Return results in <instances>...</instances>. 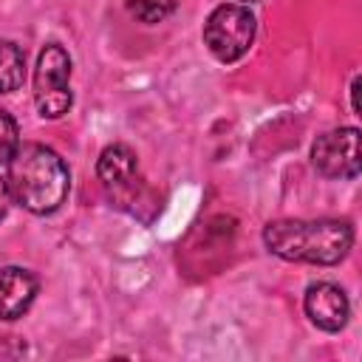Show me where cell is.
<instances>
[{"label": "cell", "mask_w": 362, "mask_h": 362, "mask_svg": "<svg viewBox=\"0 0 362 362\" xmlns=\"http://www.w3.org/2000/svg\"><path fill=\"white\" fill-rule=\"evenodd\" d=\"M359 85H362V79L354 76V82H351V107H354V113L362 110V107H359Z\"/></svg>", "instance_id": "13"}, {"label": "cell", "mask_w": 362, "mask_h": 362, "mask_svg": "<svg viewBox=\"0 0 362 362\" xmlns=\"http://www.w3.org/2000/svg\"><path fill=\"white\" fill-rule=\"evenodd\" d=\"M96 175L110 198L127 204L139 184V158L127 144H107L96 158Z\"/></svg>", "instance_id": "6"}, {"label": "cell", "mask_w": 362, "mask_h": 362, "mask_svg": "<svg viewBox=\"0 0 362 362\" xmlns=\"http://www.w3.org/2000/svg\"><path fill=\"white\" fill-rule=\"evenodd\" d=\"M303 308H305L308 320H311L320 331H328V334L342 331L345 322H348V317H351V305H348L345 291H342L337 283H328V280L311 283V286L305 288Z\"/></svg>", "instance_id": "7"}, {"label": "cell", "mask_w": 362, "mask_h": 362, "mask_svg": "<svg viewBox=\"0 0 362 362\" xmlns=\"http://www.w3.org/2000/svg\"><path fill=\"white\" fill-rule=\"evenodd\" d=\"M255 14L240 3H223L212 8L204 23V45L218 62H238L255 42Z\"/></svg>", "instance_id": "3"}, {"label": "cell", "mask_w": 362, "mask_h": 362, "mask_svg": "<svg viewBox=\"0 0 362 362\" xmlns=\"http://www.w3.org/2000/svg\"><path fill=\"white\" fill-rule=\"evenodd\" d=\"M20 147V130L17 122L8 110L0 107V167L14 156V150Z\"/></svg>", "instance_id": "11"}, {"label": "cell", "mask_w": 362, "mask_h": 362, "mask_svg": "<svg viewBox=\"0 0 362 362\" xmlns=\"http://www.w3.org/2000/svg\"><path fill=\"white\" fill-rule=\"evenodd\" d=\"M263 243L272 255L291 263L334 266L354 246V226L339 218H283L263 229Z\"/></svg>", "instance_id": "2"}, {"label": "cell", "mask_w": 362, "mask_h": 362, "mask_svg": "<svg viewBox=\"0 0 362 362\" xmlns=\"http://www.w3.org/2000/svg\"><path fill=\"white\" fill-rule=\"evenodd\" d=\"M6 187L14 204L34 215L57 212L71 189V173L62 156L45 144L28 141L6 161Z\"/></svg>", "instance_id": "1"}, {"label": "cell", "mask_w": 362, "mask_h": 362, "mask_svg": "<svg viewBox=\"0 0 362 362\" xmlns=\"http://www.w3.org/2000/svg\"><path fill=\"white\" fill-rule=\"evenodd\" d=\"M311 164L325 178H356L362 170L359 158V130L334 127L311 144Z\"/></svg>", "instance_id": "5"}, {"label": "cell", "mask_w": 362, "mask_h": 362, "mask_svg": "<svg viewBox=\"0 0 362 362\" xmlns=\"http://www.w3.org/2000/svg\"><path fill=\"white\" fill-rule=\"evenodd\" d=\"M246 3H255V0H246Z\"/></svg>", "instance_id": "14"}, {"label": "cell", "mask_w": 362, "mask_h": 362, "mask_svg": "<svg viewBox=\"0 0 362 362\" xmlns=\"http://www.w3.org/2000/svg\"><path fill=\"white\" fill-rule=\"evenodd\" d=\"M34 105L42 119H59L71 110V57L62 45L48 42L34 65Z\"/></svg>", "instance_id": "4"}, {"label": "cell", "mask_w": 362, "mask_h": 362, "mask_svg": "<svg viewBox=\"0 0 362 362\" xmlns=\"http://www.w3.org/2000/svg\"><path fill=\"white\" fill-rule=\"evenodd\" d=\"M25 79V54L17 42H0V93H11Z\"/></svg>", "instance_id": "9"}, {"label": "cell", "mask_w": 362, "mask_h": 362, "mask_svg": "<svg viewBox=\"0 0 362 362\" xmlns=\"http://www.w3.org/2000/svg\"><path fill=\"white\" fill-rule=\"evenodd\" d=\"M175 3L178 0H124V8L133 20L153 25V23L167 20L175 11Z\"/></svg>", "instance_id": "10"}, {"label": "cell", "mask_w": 362, "mask_h": 362, "mask_svg": "<svg viewBox=\"0 0 362 362\" xmlns=\"http://www.w3.org/2000/svg\"><path fill=\"white\" fill-rule=\"evenodd\" d=\"M40 291V280L23 266L0 269V320H20Z\"/></svg>", "instance_id": "8"}, {"label": "cell", "mask_w": 362, "mask_h": 362, "mask_svg": "<svg viewBox=\"0 0 362 362\" xmlns=\"http://www.w3.org/2000/svg\"><path fill=\"white\" fill-rule=\"evenodd\" d=\"M8 204H11V195H8L6 178H0V221H3V218H6V212H8Z\"/></svg>", "instance_id": "12"}]
</instances>
